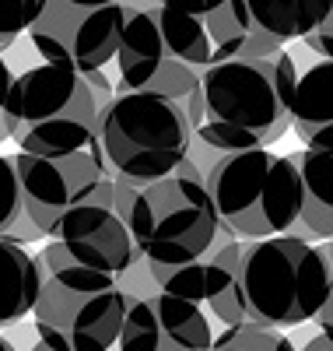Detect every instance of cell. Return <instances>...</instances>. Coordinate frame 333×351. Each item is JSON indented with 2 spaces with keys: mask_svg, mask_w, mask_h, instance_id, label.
Wrapping results in <instances>:
<instances>
[{
  "mask_svg": "<svg viewBox=\"0 0 333 351\" xmlns=\"http://www.w3.org/2000/svg\"><path fill=\"white\" fill-rule=\"evenodd\" d=\"M11 239H18V243H32V239H46V232L28 218V215H21L18 218V225L11 228Z\"/></svg>",
  "mask_w": 333,
  "mask_h": 351,
  "instance_id": "4316f807",
  "label": "cell"
},
{
  "mask_svg": "<svg viewBox=\"0 0 333 351\" xmlns=\"http://www.w3.org/2000/svg\"><path fill=\"white\" fill-rule=\"evenodd\" d=\"M291 130L306 148L333 152V56L298 71L291 95Z\"/></svg>",
  "mask_w": 333,
  "mask_h": 351,
  "instance_id": "5bb4252c",
  "label": "cell"
},
{
  "mask_svg": "<svg viewBox=\"0 0 333 351\" xmlns=\"http://www.w3.org/2000/svg\"><path fill=\"white\" fill-rule=\"evenodd\" d=\"M14 141L21 152H36V155H49V158L102 148L99 123H84V120H74V116H53V120L21 127V130H14Z\"/></svg>",
  "mask_w": 333,
  "mask_h": 351,
  "instance_id": "e0dca14e",
  "label": "cell"
},
{
  "mask_svg": "<svg viewBox=\"0 0 333 351\" xmlns=\"http://www.w3.org/2000/svg\"><path fill=\"white\" fill-rule=\"evenodd\" d=\"M99 141L112 172L158 180L190 155L193 127L183 102L151 88L116 92L99 112Z\"/></svg>",
  "mask_w": 333,
  "mask_h": 351,
  "instance_id": "8992f818",
  "label": "cell"
},
{
  "mask_svg": "<svg viewBox=\"0 0 333 351\" xmlns=\"http://www.w3.org/2000/svg\"><path fill=\"white\" fill-rule=\"evenodd\" d=\"M123 18V0H42L28 28V43L42 60H60L77 71H99L116 60Z\"/></svg>",
  "mask_w": 333,
  "mask_h": 351,
  "instance_id": "52a82bcc",
  "label": "cell"
},
{
  "mask_svg": "<svg viewBox=\"0 0 333 351\" xmlns=\"http://www.w3.org/2000/svg\"><path fill=\"white\" fill-rule=\"evenodd\" d=\"M116 211L147 263L200 260L221 236V215L204 180L179 172L134 180L116 172Z\"/></svg>",
  "mask_w": 333,
  "mask_h": 351,
  "instance_id": "7a4b0ae2",
  "label": "cell"
},
{
  "mask_svg": "<svg viewBox=\"0 0 333 351\" xmlns=\"http://www.w3.org/2000/svg\"><path fill=\"white\" fill-rule=\"evenodd\" d=\"M200 84L207 120L193 130V137H200L210 148H270L291 127V95L298 84V67L284 46L270 56L238 53L225 64L204 67Z\"/></svg>",
  "mask_w": 333,
  "mask_h": 351,
  "instance_id": "6da1fadb",
  "label": "cell"
},
{
  "mask_svg": "<svg viewBox=\"0 0 333 351\" xmlns=\"http://www.w3.org/2000/svg\"><path fill=\"white\" fill-rule=\"evenodd\" d=\"M301 43H306L316 56H333V0L326 4V18H323V25L316 28L312 36L301 39Z\"/></svg>",
  "mask_w": 333,
  "mask_h": 351,
  "instance_id": "603a6c76",
  "label": "cell"
},
{
  "mask_svg": "<svg viewBox=\"0 0 333 351\" xmlns=\"http://www.w3.org/2000/svg\"><path fill=\"white\" fill-rule=\"evenodd\" d=\"M32 351H60V348H49V344H46V341H39V344H36V348H32Z\"/></svg>",
  "mask_w": 333,
  "mask_h": 351,
  "instance_id": "f546056e",
  "label": "cell"
},
{
  "mask_svg": "<svg viewBox=\"0 0 333 351\" xmlns=\"http://www.w3.org/2000/svg\"><path fill=\"white\" fill-rule=\"evenodd\" d=\"M158 25L179 60L204 71L242 53L253 14L246 0H158Z\"/></svg>",
  "mask_w": 333,
  "mask_h": 351,
  "instance_id": "ba28073f",
  "label": "cell"
},
{
  "mask_svg": "<svg viewBox=\"0 0 333 351\" xmlns=\"http://www.w3.org/2000/svg\"><path fill=\"white\" fill-rule=\"evenodd\" d=\"M137 260L144 256L119 211L88 200L64 211V218L46 236L42 250L46 267H92V271H109L116 278L127 274Z\"/></svg>",
  "mask_w": 333,
  "mask_h": 351,
  "instance_id": "9c48e42d",
  "label": "cell"
},
{
  "mask_svg": "<svg viewBox=\"0 0 333 351\" xmlns=\"http://www.w3.org/2000/svg\"><path fill=\"white\" fill-rule=\"evenodd\" d=\"M21 215H25V200H21L14 155H0V236H11V228L18 225Z\"/></svg>",
  "mask_w": 333,
  "mask_h": 351,
  "instance_id": "ffe728a7",
  "label": "cell"
},
{
  "mask_svg": "<svg viewBox=\"0 0 333 351\" xmlns=\"http://www.w3.org/2000/svg\"><path fill=\"white\" fill-rule=\"evenodd\" d=\"M88 74V84H92V92H95V99L106 106L112 95H116V88L109 84V77H106V67H99V71H84Z\"/></svg>",
  "mask_w": 333,
  "mask_h": 351,
  "instance_id": "484cf974",
  "label": "cell"
},
{
  "mask_svg": "<svg viewBox=\"0 0 333 351\" xmlns=\"http://www.w3.org/2000/svg\"><path fill=\"white\" fill-rule=\"evenodd\" d=\"M130 291L109 271L46 267L32 309L36 334L60 351H116Z\"/></svg>",
  "mask_w": 333,
  "mask_h": 351,
  "instance_id": "5b68a950",
  "label": "cell"
},
{
  "mask_svg": "<svg viewBox=\"0 0 333 351\" xmlns=\"http://www.w3.org/2000/svg\"><path fill=\"white\" fill-rule=\"evenodd\" d=\"M210 341L214 334L200 302L151 291L130 295L116 351H210Z\"/></svg>",
  "mask_w": 333,
  "mask_h": 351,
  "instance_id": "4fadbf2b",
  "label": "cell"
},
{
  "mask_svg": "<svg viewBox=\"0 0 333 351\" xmlns=\"http://www.w3.org/2000/svg\"><path fill=\"white\" fill-rule=\"evenodd\" d=\"M183 109H186V120H190V127L197 130L204 120H207V102H204V84L197 88V92H190L186 99H183Z\"/></svg>",
  "mask_w": 333,
  "mask_h": 351,
  "instance_id": "d4e9b609",
  "label": "cell"
},
{
  "mask_svg": "<svg viewBox=\"0 0 333 351\" xmlns=\"http://www.w3.org/2000/svg\"><path fill=\"white\" fill-rule=\"evenodd\" d=\"M301 351H333V327L330 324H319V334L309 337Z\"/></svg>",
  "mask_w": 333,
  "mask_h": 351,
  "instance_id": "83f0119b",
  "label": "cell"
},
{
  "mask_svg": "<svg viewBox=\"0 0 333 351\" xmlns=\"http://www.w3.org/2000/svg\"><path fill=\"white\" fill-rule=\"evenodd\" d=\"M221 221L238 239H263L291 232L301 218V172L291 155L270 148L225 152L207 172Z\"/></svg>",
  "mask_w": 333,
  "mask_h": 351,
  "instance_id": "277c9868",
  "label": "cell"
},
{
  "mask_svg": "<svg viewBox=\"0 0 333 351\" xmlns=\"http://www.w3.org/2000/svg\"><path fill=\"white\" fill-rule=\"evenodd\" d=\"M284 43L278 39V36H270V32H260V28H253L249 32V39H246V46H242V53L246 56H270V53H278Z\"/></svg>",
  "mask_w": 333,
  "mask_h": 351,
  "instance_id": "cb8c5ba5",
  "label": "cell"
},
{
  "mask_svg": "<svg viewBox=\"0 0 333 351\" xmlns=\"http://www.w3.org/2000/svg\"><path fill=\"white\" fill-rule=\"evenodd\" d=\"M42 288V256H32L25 243L0 236V330L21 324L36 309Z\"/></svg>",
  "mask_w": 333,
  "mask_h": 351,
  "instance_id": "9a60e30c",
  "label": "cell"
},
{
  "mask_svg": "<svg viewBox=\"0 0 333 351\" xmlns=\"http://www.w3.org/2000/svg\"><path fill=\"white\" fill-rule=\"evenodd\" d=\"M246 4L253 14V28L278 36L281 43H291L312 36L323 25L330 0H246Z\"/></svg>",
  "mask_w": 333,
  "mask_h": 351,
  "instance_id": "ac0fdd59",
  "label": "cell"
},
{
  "mask_svg": "<svg viewBox=\"0 0 333 351\" xmlns=\"http://www.w3.org/2000/svg\"><path fill=\"white\" fill-rule=\"evenodd\" d=\"M301 172V221L316 239L333 236V152L306 148L291 155Z\"/></svg>",
  "mask_w": 333,
  "mask_h": 351,
  "instance_id": "2e32d148",
  "label": "cell"
},
{
  "mask_svg": "<svg viewBox=\"0 0 333 351\" xmlns=\"http://www.w3.org/2000/svg\"><path fill=\"white\" fill-rule=\"evenodd\" d=\"M99 112H102V102L95 99L92 84H88V74L71 64L42 60L32 71L14 74L11 99H8V116L14 130L53 120V116H74V120H84V123H99Z\"/></svg>",
  "mask_w": 333,
  "mask_h": 351,
  "instance_id": "7c38bea8",
  "label": "cell"
},
{
  "mask_svg": "<svg viewBox=\"0 0 333 351\" xmlns=\"http://www.w3.org/2000/svg\"><path fill=\"white\" fill-rule=\"evenodd\" d=\"M333 271L323 246L306 236L246 239L242 246V299L256 327H298L316 319L330 299Z\"/></svg>",
  "mask_w": 333,
  "mask_h": 351,
  "instance_id": "3957f363",
  "label": "cell"
},
{
  "mask_svg": "<svg viewBox=\"0 0 333 351\" xmlns=\"http://www.w3.org/2000/svg\"><path fill=\"white\" fill-rule=\"evenodd\" d=\"M210 351H295L291 337L281 334V327H221V334L210 341Z\"/></svg>",
  "mask_w": 333,
  "mask_h": 351,
  "instance_id": "d6986e66",
  "label": "cell"
},
{
  "mask_svg": "<svg viewBox=\"0 0 333 351\" xmlns=\"http://www.w3.org/2000/svg\"><path fill=\"white\" fill-rule=\"evenodd\" d=\"M0 351H18V348H14V344H11L8 337H0Z\"/></svg>",
  "mask_w": 333,
  "mask_h": 351,
  "instance_id": "f1b7e54d",
  "label": "cell"
},
{
  "mask_svg": "<svg viewBox=\"0 0 333 351\" xmlns=\"http://www.w3.org/2000/svg\"><path fill=\"white\" fill-rule=\"evenodd\" d=\"M42 0H0V53H8L32 28Z\"/></svg>",
  "mask_w": 333,
  "mask_h": 351,
  "instance_id": "44dd1931",
  "label": "cell"
},
{
  "mask_svg": "<svg viewBox=\"0 0 333 351\" xmlns=\"http://www.w3.org/2000/svg\"><path fill=\"white\" fill-rule=\"evenodd\" d=\"M11 84H14V71L8 67L4 53H0V144H4L14 127H11V116H8V99H11Z\"/></svg>",
  "mask_w": 333,
  "mask_h": 351,
  "instance_id": "7402d4cb",
  "label": "cell"
},
{
  "mask_svg": "<svg viewBox=\"0 0 333 351\" xmlns=\"http://www.w3.org/2000/svg\"><path fill=\"white\" fill-rule=\"evenodd\" d=\"M14 165H18V180H21L25 215L32 218L46 236L53 232V225L64 218V211H71L74 204L92 200L99 180L106 172H112L102 148L81 152V155H64V158H49V155H36V152L18 148Z\"/></svg>",
  "mask_w": 333,
  "mask_h": 351,
  "instance_id": "30bf717a",
  "label": "cell"
},
{
  "mask_svg": "<svg viewBox=\"0 0 333 351\" xmlns=\"http://www.w3.org/2000/svg\"><path fill=\"white\" fill-rule=\"evenodd\" d=\"M112 64L119 67L116 92L151 88V92H162L175 102H183L190 92L200 88V67L179 60L169 49L158 25V11L151 8H127L123 36H119V49Z\"/></svg>",
  "mask_w": 333,
  "mask_h": 351,
  "instance_id": "8fae6325",
  "label": "cell"
}]
</instances>
